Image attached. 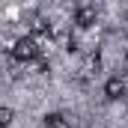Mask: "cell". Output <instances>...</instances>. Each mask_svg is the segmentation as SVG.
<instances>
[{
    "label": "cell",
    "instance_id": "3",
    "mask_svg": "<svg viewBox=\"0 0 128 128\" xmlns=\"http://www.w3.org/2000/svg\"><path fill=\"white\" fill-rule=\"evenodd\" d=\"M125 92H128V86H125L122 78H110V80L104 84V96L107 98H119V96H125Z\"/></svg>",
    "mask_w": 128,
    "mask_h": 128
},
{
    "label": "cell",
    "instance_id": "6",
    "mask_svg": "<svg viewBox=\"0 0 128 128\" xmlns=\"http://www.w3.org/2000/svg\"><path fill=\"white\" fill-rule=\"evenodd\" d=\"M80 72H84V78H90V74H96V72H98V57H96V54H90V57H86V63H84Z\"/></svg>",
    "mask_w": 128,
    "mask_h": 128
},
{
    "label": "cell",
    "instance_id": "1",
    "mask_svg": "<svg viewBox=\"0 0 128 128\" xmlns=\"http://www.w3.org/2000/svg\"><path fill=\"white\" fill-rule=\"evenodd\" d=\"M39 42L33 39V36H21V39H15L12 42V48H9V54H12V60H18V63H33V60H39Z\"/></svg>",
    "mask_w": 128,
    "mask_h": 128
},
{
    "label": "cell",
    "instance_id": "7",
    "mask_svg": "<svg viewBox=\"0 0 128 128\" xmlns=\"http://www.w3.org/2000/svg\"><path fill=\"white\" fill-rule=\"evenodd\" d=\"M12 116H15V113H12V107H0V125H3V128L12 122Z\"/></svg>",
    "mask_w": 128,
    "mask_h": 128
},
{
    "label": "cell",
    "instance_id": "4",
    "mask_svg": "<svg viewBox=\"0 0 128 128\" xmlns=\"http://www.w3.org/2000/svg\"><path fill=\"white\" fill-rule=\"evenodd\" d=\"M30 33L33 36H51V27L42 15H30Z\"/></svg>",
    "mask_w": 128,
    "mask_h": 128
},
{
    "label": "cell",
    "instance_id": "8",
    "mask_svg": "<svg viewBox=\"0 0 128 128\" xmlns=\"http://www.w3.org/2000/svg\"><path fill=\"white\" fill-rule=\"evenodd\" d=\"M125 72H128V57H125Z\"/></svg>",
    "mask_w": 128,
    "mask_h": 128
},
{
    "label": "cell",
    "instance_id": "2",
    "mask_svg": "<svg viewBox=\"0 0 128 128\" xmlns=\"http://www.w3.org/2000/svg\"><path fill=\"white\" fill-rule=\"evenodd\" d=\"M96 21H98V12L92 9V6H80V9L74 12V24H78L80 30H90Z\"/></svg>",
    "mask_w": 128,
    "mask_h": 128
},
{
    "label": "cell",
    "instance_id": "5",
    "mask_svg": "<svg viewBox=\"0 0 128 128\" xmlns=\"http://www.w3.org/2000/svg\"><path fill=\"white\" fill-rule=\"evenodd\" d=\"M45 128H68V122H66L63 113H48L45 116Z\"/></svg>",
    "mask_w": 128,
    "mask_h": 128
}]
</instances>
